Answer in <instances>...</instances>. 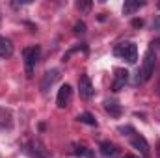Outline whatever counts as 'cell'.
Returning a JSON list of instances; mask_svg holds the SVG:
<instances>
[{
	"label": "cell",
	"instance_id": "obj_19",
	"mask_svg": "<svg viewBox=\"0 0 160 158\" xmlns=\"http://www.w3.org/2000/svg\"><path fill=\"white\" fill-rule=\"evenodd\" d=\"M132 26H134V28H142V26H143V21H142V19H134V21H132Z\"/></svg>",
	"mask_w": 160,
	"mask_h": 158
},
{
	"label": "cell",
	"instance_id": "obj_5",
	"mask_svg": "<svg viewBox=\"0 0 160 158\" xmlns=\"http://www.w3.org/2000/svg\"><path fill=\"white\" fill-rule=\"evenodd\" d=\"M93 84H91V80H89V77L88 75H80V78H78V93H80V97L82 99H91L93 97Z\"/></svg>",
	"mask_w": 160,
	"mask_h": 158
},
{
	"label": "cell",
	"instance_id": "obj_18",
	"mask_svg": "<svg viewBox=\"0 0 160 158\" xmlns=\"http://www.w3.org/2000/svg\"><path fill=\"white\" fill-rule=\"evenodd\" d=\"M86 32V24L84 22H77L75 24V34H84Z\"/></svg>",
	"mask_w": 160,
	"mask_h": 158
},
{
	"label": "cell",
	"instance_id": "obj_16",
	"mask_svg": "<svg viewBox=\"0 0 160 158\" xmlns=\"http://www.w3.org/2000/svg\"><path fill=\"white\" fill-rule=\"evenodd\" d=\"M119 132L123 134V136H134V134H136V132H134V128H132V126H128V125H127V126H119Z\"/></svg>",
	"mask_w": 160,
	"mask_h": 158
},
{
	"label": "cell",
	"instance_id": "obj_20",
	"mask_svg": "<svg viewBox=\"0 0 160 158\" xmlns=\"http://www.w3.org/2000/svg\"><path fill=\"white\" fill-rule=\"evenodd\" d=\"M153 28H155V30H158V32H160V15L157 17V19H155V22H153Z\"/></svg>",
	"mask_w": 160,
	"mask_h": 158
},
{
	"label": "cell",
	"instance_id": "obj_10",
	"mask_svg": "<svg viewBox=\"0 0 160 158\" xmlns=\"http://www.w3.org/2000/svg\"><path fill=\"white\" fill-rule=\"evenodd\" d=\"M13 56V43L8 39V37H4V36H0V58H11Z\"/></svg>",
	"mask_w": 160,
	"mask_h": 158
},
{
	"label": "cell",
	"instance_id": "obj_2",
	"mask_svg": "<svg viewBox=\"0 0 160 158\" xmlns=\"http://www.w3.org/2000/svg\"><path fill=\"white\" fill-rule=\"evenodd\" d=\"M114 54L123 58L127 63H136L138 60V48L132 41H125V43H119L116 48H114Z\"/></svg>",
	"mask_w": 160,
	"mask_h": 158
},
{
	"label": "cell",
	"instance_id": "obj_22",
	"mask_svg": "<svg viewBox=\"0 0 160 158\" xmlns=\"http://www.w3.org/2000/svg\"><path fill=\"white\" fill-rule=\"evenodd\" d=\"M157 6H158V9H160V2H158V4H157Z\"/></svg>",
	"mask_w": 160,
	"mask_h": 158
},
{
	"label": "cell",
	"instance_id": "obj_13",
	"mask_svg": "<svg viewBox=\"0 0 160 158\" xmlns=\"http://www.w3.org/2000/svg\"><path fill=\"white\" fill-rule=\"evenodd\" d=\"M13 126V116L8 108H0V128H11Z\"/></svg>",
	"mask_w": 160,
	"mask_h": 158
},
{
	"label": "cell",
	"instance_id": "obj_12",
	"mask_svg": "<svg viewBox=\"0 0 160 158\" xmlns=\"http://www.w3.org/2000/svg\"><path fill=\"white\" fill-rule=\"evenodd\" d=\"M104 110H106L110 116H114V117H119L121 112H123L121 104L118 101H114V99H106V101H104Z\"/></svg>",
	"mask_w": 160,
	"mask_h": 158
},
{
	"label": "cell",
	"instance_id": "obj_15",
	"mask_svg": "<svg viewBox=\"0 0 160 158\" xmlns=\"http://www.w3.org/2000/svg\"><path fill=\"white\" fill-rule=\"evenodd\" d=\"M73 155H77V156H88V158L93 156V153H91V151H88L84 145H75V149H73Z\"/></svg>",
	"mask_w": 160,
	"mask_h": 158
},
{
	"label": "cell",
	"instance_id": "obj_8",
	"mask_svg": "<svg viewBox=\"0 0 160 158\" xmlns=\"http://www.w3.org/2000/svg\"><path fill=\"white\" fill-rule=\"evenodd\" d=\"M130 143H132V147H134V149H138L143 156H147V155H149V143H147V140H145L143 136H140V134L130 136Z\"/></svg>",
	"mask_w": 160,
	"mask_h": 158
},
{
	"label": "cell",
	"instance_id": "obj_11",
	"mask_svg": "<svg viewBox=\"0 0 160 158\" xmlns=\"http://www.w3.org/2000/svg\"><path fill=\"white\" fill-rule=\"evenodd\" d=\"M143 6H145L143 0H125V4H123V13H125V15H132L134 11H138V9L143 7Z\"/></svg>",
	"mask_w": 160,
	"mask_h": 158
},
{
	"label": "cell",
	"instance_id": "obj_4",
	"mask_svg": "<svg viewBox=\"0 0 160 158\" xmlns=\"http://www.w3.org/2000/svg\"><path fill=\"white\" fill-rule=\"evenodd\" d=\"M71 99H73V87L69 84H63L60 89H58V97H56V104L58 108H67L71 104Z\"/></svg>",
	"mask_w": 160,
	"mask_h": 158
},
{
	"label": "cell",
	"instance_id": "obj_3",
	"mask_svg": "<svg viewBox=\"0 0 160 158\" xmlns=\"http://www.w3.org/2000/svg\"><path fill=\"white\" fill-rule=\"evenodd\" d=\"M39 47H26L22 50V58H24V69H26V77H34L38 60H39Z\"/></svg>",
	"mask_w": 160,
	"mask_h": 158
},
{
	"label": "cell",
	"instance_id": "obj_14",
	"mask_svg": "<svg viewBox=\"0 0 160 158\" xmlns=\"http://www.w3.org/2000/svg\"><path fill=\"white\" fill-rule=\"evenodd\" d=\"M78 121H80V123H86V125H91V126H97V121H95V117H93L91 114H88V112L80 114Z\"/></svg>",
	"mask_w": 160,
	"mask_h": 158
},
{
	"label": "cell",
	"instance_id": "obj_9",
	"mask_svg": "<svg viewBox=\"0 0 160 158\" xmlns=\"http://www.w3.org/2000/svg\"><path fill=\"white\" fill-rule=\"evenodd\" d=\"M99 149H101V155H102L104 158H116L118 156V153H119L118 145H114L112 141H102Z\"/></svg>",
	"mask_w": 160,
	"mask_h": 158
},
{
	"label": "cell",
	"instance_id": "obj_1",
	"mask_svg": "<svg viewBox=\"0 0 160 158\" xmlns=\"http://www.w3.org/2000/svg\"><path fill=\"white\" fill-rule=\"evenodd\" d=\"M155 65H157V56H155V50L149 48L145 54H143V62H142V77L138 78V82H147L155 75Z\"/></svg>",
	"mask_w": 160,
	"mask_h": 158
},
{
	"label": "cell",
	"instance_id": "obj_17",
	"mask_svg": "<svg viewBox=\"0 0 160 158\" xmlns=\"http://www.w3.org/2000/svg\"><path fill=\"white\" fill-rule=\"evenodd\" d=\"M77 7H78L80 11H88L91 7V2H77Z\"/></svg>",
	"mask_w": 160,
	"mask_h": 158
},
{
	"label": "cell",
	"instance_id": "obj_6",
	"mask_svg": "<svg viewBox=\"0 0 160 158\" xmlns=\"http://www.w3.org/2000/svg\"><path fill=\"white\" fill-rule=\"evenodd\" d=\"M60 77H62V75H60L58 69H50V71H47V73L43 75V80H41V91L47 93V91H48L58 80H60Z\"/></svg>",
	"mask_w": 160,
	"mask_h": 158
},
{
	"label": "cell",
	"instance_id": "obj_7",
	"mask_svg": "<svg viewBox=\"0 0 160 158\" xmlns=\"http://www.w3.org/2000/svg\"><path fill=\"white\" fill-rule=\"evenodd\" d=\"M127 80H128V71H127V69H123V67H118V69L114 71V82H112V89H114V91H121V89L125 87Z\"/></svg>",
	"mask_w": 160,
	"mask_h": 158
},
{
	"label": "cell",
	"instance_id": "obj_21",
	"mask_svg": "<svg viewBox=\"0 0 160 158\" xmlns=\"http://www.w3.org/2000/svg\"><path fill=\"white\" fill-rule=\"evenodd\" d=\"M123 158H136V156H134V155H125Z\"/></svg>",
	"mask_w": 160,
	"mask_h": 158
}]
</instances>
